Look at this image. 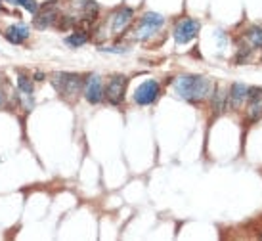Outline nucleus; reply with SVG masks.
I'll return each instance as SVG.
<instances>
[{
    "label": "nucleus",
    "instance_id": "f257e3e1",
    "mask_svg": "<svg viewBox=\"0 0 262 241\" xmlns=\"http://www.w3.org/2000/svg\"><path fill=\"white\" fill-rule=\"evenodd\" d=\"M175 92L188 101H203L215 92V85L203 75H182L175 81Z\"/></svg>",
    "mask_w": 262,
    "mask_h": 241
},
{
    "label": "nucleus",
    "instance_id": "f03ea898",
    "mask_svg": "<svg viewBox=\"0 0 262 241\" xmlns=\"http://www.w3.org/2000/svg\"><path fill=\"white\" fill-rule=\"evenodd\" d=\"M52 85H54V88L58 90L63 98L73 99L81 94L83 81L75 73H54L52 75Z\"/></svg>",
    "mask_w": 262,
    "mask_h": 241
},
{
    "label": "nucleus",
    "instance_id": "7ed1b4c3",
    "mask_svg": "<svg viewBox=\"0 0 262 241\" xmlns=\"http://www.w3.org/2000/svg\"><path fill=\"white\" fill-rule=\"evenodd\" d=\"M163 23H165V17L161 14L147 12V14H144L140 17L138 27L134 29V37H136L138 41H146V39L155 35V31H159Z\"/></svg>",
    "mask_w": 262,
    "mask_h": 241
},
{
    "label": "nucleus",
    "instance_id": "20e7f679",
    "mask_svg": "<svg viewBox=\"0 0 262 241\" xmlns=\"http://www.w3.org/2000/svg\"><path fill=\"white\" fill-rule=\"evenodd\" d=\"M199 29H201V23L197 19L184 17V19H180L176 23L175 31H173V37H175L176 44H188L189 41H193L199 35Z\"/></svg>",
    "mask_w": 262,
    "mask_h": 241
},
{
    "label": "nucleus",
    "instance_id": "39448f33",
    "mask_svg": "<svg viewBox=\"0 0 262 241\" xmlns=\"http://www.w3.org/2000/svg\"><path fill=\"white\" fill-rule=\"evenodd\" d=\"M161 94V86L157 81H146V83H142V85L136 88V92H134V101L138 103V105H151L155 99L159 98Z\"/></svg>",
    "mask_w": 262,
    "mask_h": 241
},
{
    "label": "nucleus",
    "instance_id": "423d86ee",
    "mask_svg": "<svg viewBox=\"0 0 262 241\" xmlns=\"http://www.w3.org/2000/svg\"><path fill=\"white\" fill-rule=\"evenodd\" d=\"M125 90H127V79L121 77V75H117V77H113L107 83L105 90H103V96L107 98V101L111 105H119L125 99Z\"/></svg>",
    "mask_w": 262,
    "mask_h": 241
},
{
    "label": "nucleus",
    "instance_id": "0eeeda50",
    "mask_svg": "<svg viewBox=\"0 0 262 241\" xmlns=\"http://www.w3.org/2000/svg\"><path fill=\"white\" fill-rule=\"evenodd\" d=\"M83 94L90 103H100L103 98V85L100 75H88L85 88H83Z\"/></svg>",
    "mask_w": 262,
    "mask_h": 241
},
{
    "label": "nucleus",
    "instance_id": "6e6552de",
    "mask_svg": "<svg viewBox=\"0 0 262 241\" xmlns=\"http://www.w3.org/2000/svg\"><path fill=\"white\" fill-rule=\"evenodd\" d=\"M134 19V10L132 8H119L115 14L111 15V33L113 35H123Z\"/></svg>",
    "mask_w": 262,
    "mask_h": 241
},
{
    "label": "nucleus",
    "instance_id": "1a4fd4ad",
    "mask_svg": "<svg viewBox=\"0 0 262 241\" xmlns=\"http://www.w3.org/2000/svg\"><path fill=\"white\" fill-rule=\"evenodd\" d=\"M245 101H247V86L241 83H233L228 92V107L239 109Z\"/></svg>",
    "mask_w": 262,
    "mask_h": 241
},
{
    "label": "nucleus",
    "instance_id": "9d476101",
    "mask_svg": "<svg viewBox=\"0 0 262 241\" xmlns=\"http://www.w3.org/2000/svg\"><path fill=\"white\" fill-rule=\"evenodd\" d=\"M56 19H58V10H56V6H54V4H48L41 14L37 12V17H35V27L46 29V27H50Z\"/></svg>",
    "mask_w": 262,
    "mask_h": 241
},
{
    "label": "nucleus",
    "instance_id": "9b49d317",
    "mask_svg": "<svg viewBox=\"0 0 262 241\" xmlns=\"http://www.w3.org/2000/svg\"><path fill=\"white\" fill-rule=\"evenodd\" d=\"M4 37L12 44H23L29 39V29L25 27V25H12V27L6 29Z\"/></svg>",
    "mask_w": 262,
    "mask_h": 241
},
{
    "label": "nucleus",
    "instance_id": "f8f14e48",
    "mask_svg": "<svg viewBox=\"0 0 262 241\" xmlns=\"http://www.w3.org/2000/svg\"><path fill=\"white\" fill-rule=\"evenodd\" d=\"M71 4H73L75 10H79L87 19H92V21L96 19V15H98V4L94 0H71Z\"/></svg>",
    "mask_w": 262,
    "mask_h": 241
},
{
    "label": "nucleus",
    "instance_id": "ddd939ff",
    "mask_svg": "<svg viewBox=\"0 0 262 241\" xmlns=\"http://www.w3.org/2000/svg\"><path fill=\"white\" fill-rule=\"evenodd\" d=\"M245 113H247V119L251 121V123L261 121V117H262V96H257V98H249L247 99Z\"/></svg>",
    "mask_w": 262,
    "mask_h": 241
},
{
    "label": "nucleus",
    "instance_id": "4468645a",
    "mask_svg": "<svg viewBox=\"0 0 262 241\" xmlns=\"http://www.w3.org/2000/svg\"><path fill=\"white\" fill-rule=\"evenodd\" d=\"M243 41H245L253 50L262 48V27H259V25L249 27L247 33H245V37H243Z\"/></svg>",
    "mask_w": 262,
    "mask_h": 241
},
{
    "label": "nucleus",
    "instance_id": "2eb2a0df",
    "mask_svg": "<svg viewBox=\"0 0 262 241\" xmlns=\"http://www.w3.org/2000/svg\"><path fill=\"white\" fill-rule=\"evenodd\" d=\"M88 41V35L85 31H81V33H75L71 37H67L65 39V43L69 44V46H73V48H79V46H83V44H87Z\"/></svg>",
    "mask_w": 262,
    "mask_h": 241
},
{
    "label": "nucleus",
    "instance_id": "dca6fc26",
    "mask_svg": "<svg viewBox=\"0 0 262 241\" xmlns=\"http://www.w3.org/2000/svg\"><path fill=\"white\" fill-rule=\"evenodd\" d=\"M251 54H253V48H251L247 43L245 44L241 43L239 46H237V56H235V61H237V63H243V61H247L249 57H251Z\"/></svg>",
    "mask_w": 262,
    "mask_h": 241
},
{
    "label": "nucleus",
    "instance_id": "f3484780",
    "mask_svg": "<svg viewBox=\"0 0 262 241\" xmlns=\"http://www.w3.org/2000/svg\"><path fill=\"white\" fill-rule=\"evenodd\" d=\"M17 86H19L21 94H25V96H31V94H33V83H31L29 77L19 75V79H17Z\"/></svg>",
    "mask_w": 262,
    "mask_h": 241
},
{
    "label": "nucleus",
    "instance_id": "a211bd4d",
    "mask_svg": "<svg viewBox=\"0 0 262 241\" xmlns=\"http://www.w3.org/2000/svg\"><path fill=\"white\" fill-rule=\"evenodd\" d=\"M6 2H10L14 6H23L25 10H29L31 14H37L39 12V6H37L35 0H6Z\"/></svg>",
    "mask_w": 262,
    "mask_h": 241
},
{
    "label": "nucleus",
    "instance_id": "6ab92c4d",
    "mask_svg": "<svg viewBox=\"0 0 262 241\" xmlns=\"http://www.w3.org/2000/svg\"><path fill=\"white\" fill-rule=\"evenodd\" d=\"M105 52H113V54H123V52H129L127 48H121V46H113V48H102Z\"/></svg>",
    "mask_w": 262,
    "mask_h": 241
},
{
    "label": "nucleus",
    "instance_id": "aec40b11",
    "mask_svg": "<svg viewBox=\"0 0 262 241\" xmlns=\"http://www.w3.org/2000/svg\"><path fill=\"white\" fill-rule=\"evenodd\" d=\"M0 103H2V94H0Z\"/></svg>",
    "mask_w": 262,
    "mask_h": 241
}]
</instances>
